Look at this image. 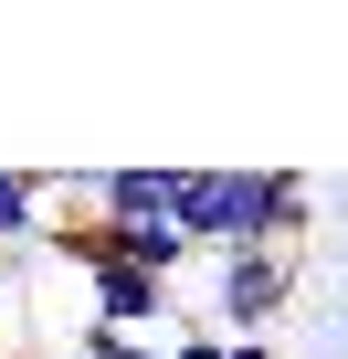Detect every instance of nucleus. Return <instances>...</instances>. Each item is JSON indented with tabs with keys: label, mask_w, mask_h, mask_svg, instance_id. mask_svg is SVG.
I'll return each instance as SVG.
<instances>
[{
	"label": "nucleus",
	"mask_w": 348,
	"mask_h": 359,
	"mask_svg": "<svg viewBox=\"0 0 348 359\" xmlns=\"http://www.w3.org/2000/svg\"><path fill=\"white\" fill-rule=\"evenodd\" d=\"M285 296H295V254H211V317H222V338L264 327Z\"/></svg>",
	"instance_id": "obj_2"
},
{
	"label": "nucleus",
	"mask_w": 348,
	"mask_h": 359,
	"mask_svg": "<svg viewBox=\"0 0 348 359\" xmlns=\"http://www.w3.org/2000/svg\"><path fill=\"white\" fill-rule=\"evenodd\" d=\"M22 359H85V348H22Z\"/></svg>",
	"instance_id": "obj_7"
},
{
	"label": "nucleus",
	"mask_w": 348,
	"mask_h": 359,
	"mask_svg": "<svg viewBox=\"0 0 348 359\" xmlns=\"http://www.w3.org/2000/svg\"><path fill=\"white\" fill-rule=\"evenodd\" d=\"M53 212H64V169H0V264H22L53 243Z\"/></svg>",
	"instance_id": "obj_3"
},
{
	"label": "nucleus",
	"mask_w": 348,
	"mask_h": 359,
	"mask_svg": "<svg viewBox=\"0 0 348 359\" xmlns=\"http://www.w3.org/2000/svg\"><path fill=\"white\" fill-rule=\"evenodd\" d=\"M306 212L316 201L295 169H180V201H169L190 254H285Z\"/></svg>",
	"instance_id": "obj_1"
},
{
	"label": "nucleus",
	"mask_w": 348,
	"mask_h": 359,
	"mask_svg": "<svg viewBox=\"0 0 348 359\" xmlns=\"http://www.w3.org/2000/svg\"><path fill=\"white\" fill-rule=\"evenodd\" d=\"M222 359H274V348H264V338H232V348H222Z\"/></svg>",
	"instance_id": "obj_6"
},
{
	"label": "nucleus",
	"mask_w": 348,
	"mask_h": 359,
	"mask_svg": "<svg viewBox=\"0 0 348 359\" xmlns=\"http://www.w3.org/2000/svg\"><path fill=\"white\" fill-rule=\"evenodd\" d=\"M85 359H158V338H127V327H74Z\"/></svg>",
	"instance_id": "obj_4"
},
{
	"label": "nucleus",
	"mask_w": 348,
	"mask_h": 359,
	"mask_svg": "<svg viewBox=\"0 0 348 359\" xmlns=\"http://www.w3.org/2000/svg\"><path fill=\"white\" fill-rule=\"evenodd\" d=\"M222 348H232L222 327H169V338H158V359H222Z\"/></svg>",
	"instance_id": "obj_5"
}]
</instances>
